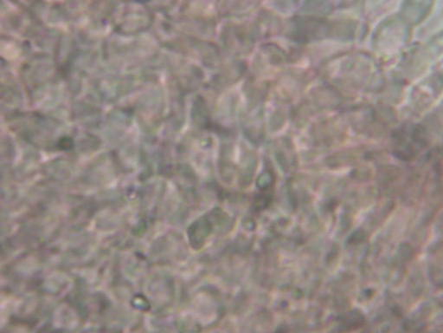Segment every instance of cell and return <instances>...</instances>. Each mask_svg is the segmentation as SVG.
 Masks as SVG:
<instances>
[{
    "instance_id": "1",
    "label": "cell",
    "mask_w": 443,
    "mask_h": 333,
    "mask_svg": "<svg viewBox=\"0 0 443 333\" xmlns=\"http://www.w3.org/2000/svg\"><path fill=\"white\" fill-rule=\"evenodd\" d=\"M443 91V59L435 66L432 73L415 89L412 95V106L423 110Z\"/></svg>"
},
{
    "instance_id": "2",
    "label": "cell",
    "mask_w": 443,
    "mask_h": 333,
    "mask_svg": "<svg viewBox=\"0 0 443 333\" xmlns=\"http://www.w3.org/2000/svg\"><path fill=\"white\" fill-rule=\"evenodd\" d=\"M377 42L380 44V47L388 50L390 46H397L400 44V41L404 42L406 39L407 33L404 29V26L399 25L397 23L390 22L387 25L380 30V32L377 35Z\"/></svg>"
},
{
    "instance_id": "3",
    "label": "cell",
    "mask_w": 443,
    "mask_h": 333,
    "mask_svg": "<svg viewBox=\"0 0 443 333\" xmlns=\"http://www.w3.org/2000/svg\"><path fill=\"white\" fill-rule=\"evenodd\" d=\"M443 52V32L435 35L432 39H431L429 44H427L425 48L423 49L421 54L416 56V59H418L419 66L423 65V60L428 58H433L434 56L441 54Z\"/></svg>"
}]
</instances>
